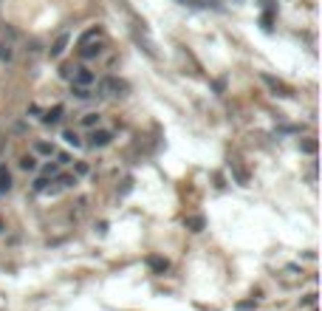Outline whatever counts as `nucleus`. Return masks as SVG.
<instances>
[{"instance_id": "obj_12", "label": "nucleus", "mask_w": 322, "mask_h": 311, "mask_svg": "<svg viewBox=\"0 0 322 311\" xmlns=\"http://www.w3.org/2000/svg\"><path fill=\"white\" fill-rule=\"evenodd\" d=\"M96 122H99V116H96V113H85V116H82V125H88V128H93Z\"/></svg>"}, {"instance_id": "obj_8", "label": "nucleus", "mask_w": 322, "mask_h": 311, "mask_svg": "<svg viewBox=\"0 0 322 311\" xmlns=\"http://www.w3.org/2000/svg\"><path fill=\"white\" fill-rule=\"evenodd\" d=\"M68 40H71V37H68V34H60V37H57V43H54V49H51V57H60V54H62V51H65Z\"/></svg>"}, {"instance_id": "obj_6", "label": "nucleus", "mask_w": 322, "mask_h": 311, "mask_svg": "<svg viewBox=\"0 0 322 311\" xmlns=\"http://www.w3.org/2000/svg\"><path fill=\"white\" fill-rule=\"evenodd\" d=\"M93 80H96V77H93V74H91V71H88V68H79V71H77V85L88 88V85H91V82H93Z\"/></svg>"}, {"instance_id": "obj_1", "label": "nucleus", "mask_w": 322, "mask_h": 311, "mask_svg": "<svg viewBox=\"0 0 322 311\" xmlns=\"http://www.w3.org/2000/svg\"><path fill=\"white\" fill-rule=\"evenodd\" d=\"M102 88H105V93H110V97H122V93L128 91V82H122V80H108Z\"/></svg>"}, {"instance_id": "obj_3", "label": "nucleus", "mask_w": 322, "mask_h": 311, "mask_svg": "<svg viewBox=\"0 0 322 311\" xmlns=\"http://www.w3.org/2000/svg\"><path fill=\"white\" fill-rule=\"evenodd\" d=\"M147 266L153 269V272H158V275H164L167 269H170V263H167V257H158V255H150L147 257Z\"/></svg>"}, {"instance_id": "obj_16", "label": "nucleus", "mask_w": 322, "mask_h": 311, "mask_svg": "<svg viewBox=\"0 0 322 311\" xmlns=\"http://www.w3.org/2000/svg\"><path fill=\"white\" fill-rule=\"evenodd\" d=\"M271 20H274V17H271V14H268V12H266V14H263V29H266V31H268V29H271Z\"/></svg>"}, {"instance_id": "obj_4", "label": "nucleus", "mask_w": 322, "mask_h": 311, "mask_svg": "<svg viewBox=\"0 0 322 311\" xmlns=\"http://www.w3.org/2000/svg\"><path fill=\"white\" fill-rule=\"evenodd\" d=\"M263 80H266V82H268V85H271V88H274V91H280V93H283V97H291V88H288V85H286V82H280V80H274V77H268V74H263Z\"/></svg>"}, {"instance_id": "obj_14", "label": "nucleus", "mask_w": 322, "mask_h": 311, "mask_svg": "<svg viewBox=\"0 0 322 311\" xmlns=\"http://www.w3.org/2000/svg\"><path fill=\"white\" fill-rule=\"evenodd\" d=\"M20 167H23V170H34V159H31V156L20 159Z\"/></svg>"}, {"instance_id": "obj_21", "label": "nucleus", "mask_w": 322, "mask_h": 311, "mask_svg": "<svg viewBox=\"0 0 322 311\" xmlns=\"http://www.w3.org/2000/svg\"><path fill=\"white\" fill-rule=\"evenodd\" d=\"M60 184H65V187H68V184H73V178L71 176H60Z\"/></svg>"}, {"instance_id": "obj_13", "label": "nucleus", "mask_w": 322, "mask_h": 311, "mask_svg": "<svg viewBox=\"0 0 322 311\" xmlns=\"http://www.w3.org/2000/svg\"><path fill=\"white\" fill-rule=\"evenodd\" d=\"M73 93H77L79 99H88V97H91V91H88V88H82V85H73Z\"/></svg>"}, {"instance_id": "obj_15", "label": "nucleus", "mask_w": 322, "mask_h": 311, "mask_svg": "<svg viewBox=\"0 0 322 311\" xmlns=\"http://www.w3.org/2000/svg\"><path fill=\"white\" fill-rule=\"evenodd\" d=\"M45 187H48V178H37V181H34V189H37V193H43Z\"/></svg>"}, {"instance_id": "obj_19", "label": "nucleus", "mask_w": 322, "mask_h": 311, "mask_svg": "<svg viewBox=\"0 0 322 311\" xmlns=\"http://www.w3.org/2000/svg\"><path fill=\"white\" fill-rule=\"evenodd\" d=\"M255 305V300H243V303H237V308H252Z\"/></svg>"}, {"instance_id": "obj_10", "label": "nucleus", "mask_w": 322, "mask_h": 311, "mask_svg": "<svg viewBox=\"0 0 322 311\" xmlns=\"http://www.w3.org/2000/svg\"><path fill=\"white\" fill-rule=\"evenodd\" d=\"M60 116H62V108H60V105H57V108H51L48 113L43 116V122H45V125H51V122H57V119H60Z\"/></svg>"}, {"instance_id": "obj_7", "label": "nucleus", "mask_w": 322, "mask_h": 311, "mask_svg": "<svg viewBox=\"0 0 322 311\" xmlns=\"http://www.w3.org/2000/svg\"><path fill=\"white\" fill-rule=\"evenodd\" d=\"M9 189H12V173L0 167V193H9Z\"/></svg>"}, {"instance_id": "obj_18", "label": "nucleus", "mask_w": 322, "mask_h": 311, "mask_svg": "<svg viewBox=\"0 0 322 311\" xmlns=\"http://www.w3.org/2000/svg\"><path fill=\"white\" fill-rule=\"evenodd\" d=\"M303 150H305V153H314V150H316V145H314V141H305Z\"/></svg>"}, {"instance_id": "obj_17", "label": "nucleus", "mask_w": 322, "mask_h": 311, "mask_svg": "<svg viewBox=\"0 0 322 311\" xmlns=\"http://www.w3.org/2000/svg\"><path fill=\"white\" fill-rule=\"evenodd\" d=\"M9 57H12V51H9L6 45H0V60H9Z\"/></svg>"}, {"instance_id": "obj_11", "label": "nucleus", "mask_w": 322, "mask_h": 311, "mask_svg": "<svg viewBox=\"0 0 322 311\" xmlns=\"http://www.w3.org/2000/svg\"><path fill=\"white\" fill-rule=\"evenodd\" d=\"M62 139H65L68 145H73V147H79V145H82V141H79V136L73 133V130H65V133H62Z\"/></svg>"}, {"instance_id": "obj_2", "label": "nucleus", "mask_w": 322, "mask_h": 311, "mask_svg": "<svg viewBox=\"0 0 322 311\" xmlns=\"http://www.w3.org/2000/svg\"><path fill=\"white\" fill-rule=\"evenodd\" d=\"M110 139H113V136H110L108 130H93L91 139H88V145L91 147H105V145H110Z\"/></svg>"}, {"instance_id": "obj_5", "label": "nucleus", "mask_w": 322, "mask_h": 311, "mask_svg": "<svg viewBox=\"0 0 322 311\" xmlns=\"http://www.w3.org/2000/svg\"><path fill=\"white\" fill-rule=\"evenodd\" d=\"M184 224H187V229H192V232H201V229H204V226H207V221H204V215H189V218L184 221Z\"/></svg>"}, {"instance_id": "obj_22", "label": "nucleus", "mask_w": 322, "mask_h": 311, "mask_svg": "<svg viewBox=\"0 0 322 311\" xmlns=\"http://www.w3.org/2000/svg\"><path fill=\"white\" fill-rule=\"evenodd\" d=\"M0 232H3V221H0Z\"/></svg>"}, {"instance_id": "obj_20", "label": "nucleus", "mask_w": 322, "mask_h": 311, "mask_svg": "<svg viewBox=\"0 0 322 311\" xmlns=\"http://www.w3.org/2000/svg\"><path fill=\"white\" fill-rule=\"evenodd\" d=\"M37 153H51V145H37Z\"/></svg>"}, {"instance_id": "obj_9", "label": "nucleus", "mask_w": 322, "mask_h": 311, "mask_svg": "<svg viewBox=\"0 0 322 311\" xmlns=\"http://www.w3.org/2000/svg\"><path fill=\"white\" fill-rule=\"evenodd\" d=\"M99 51H102V49H99V43H96V45H88V43H85L79 54L85 57V60H91V57H99Z\"/></svg>"}]
</instances>
